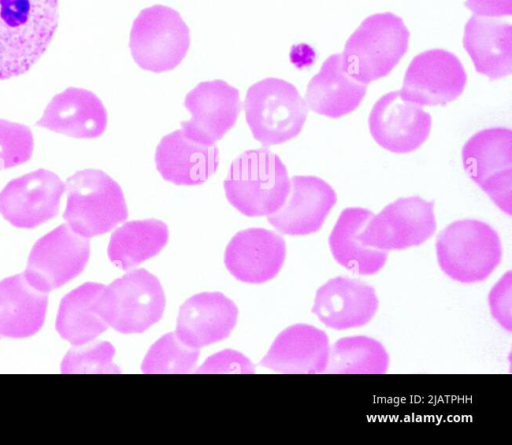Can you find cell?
Instances as JSON below:
<instances>
[{"label": "cell", "instance_id": "cell-20", "mask_svg": "<svg viewBox=\"0 0 512 445\" xmlns=\"http://www.w3.org/2000/svg\"><path fill=\"white\" fill-rule=\"evenodd\" d=\"M157 170L164 180L176 185L196 186L217 170L219 150L187 137L182 129L164 136L155 152Z\"/></svg>", "mask_w": 512, "mask_h": 445}, {"label": "cell", "instance_id": "cell-19", "mask_svg": "<svg viewBox=\"0 0 512 445\" xmlns=\"http://www.w3.org/2000/svg\"><path fill=\"white\" fill-rule=\"evenodd\" d=\"M237 315L236 305L222 293H199L180 307L175 332L184 343L200 349L227 338Z\"/></svg>", "mask_w": 512, "mask_h": 445}, {"label": "cell", "instance_id": "cell-34", "mask_svg": "<svg viewBox=\"0 0 512 445\" xmlns=\"http://www.w3.org/2000/svg\"><path fill=\"white\" fill-rule=\"evenodd\" d=\"M512 275L508 271L491 289L488 302L493 318L507 331L512 329L511 320Z\"/></svg>", "mask_w": 512, "mask_h": 445}, {"label": "cell", "instance_id": "cell-8", "mask_svg": "<svg viewBox=\"0 0 512 445\" xmlns=\"http://www.w3.org/2000/svg\"><path fill=\"white\" fill-rule=\"evenodd\" d=\"M189 46L188 26L168 6L145 8L133 22L129 48L136 64L144 70L161 73L176 68Z\"/></svg>", "mask_w": 512, "mask_h": 445}, {"label": "cell", "instance_id": "cell-7", "mask_svg": "<svg viewBox=\"0 0 512 445\" xmlns=\"http://www.w3.org/2000/svg\"><path fill=\"white\" fill-rule=\"evenodd\" d=\"M97 306L114 330L123 334L142 333L161 319L165 295L156 276L136 269L104 285Z\"/></svg>", "mask_w": 512, "mask_h": 445}, {"label": "cell", "instance_id": "cell-25", "mask_svg": "<svg viewBox=\"0 0 512 445\" xmlns=\"http://www.w3.org/2000/svg\"><path fill=\"white\" fill-rule=\"evenodd\" d=\"M372 216V211L365 208L344 209L328 239L334 259L359 275L376 274L388 258L387 251L366 246L359 239V233Z\"/></svg>", "mask_w": 512, "mask_h": 445}, {"label": "cell", "instance_id": "cell-30", "mask_svg": "<svg viewBox=\"0 0 512 445\" xmlns=\"http://www.w3.org/2000/svg\"><path fill=\"white\" fill-rule=\"evenodd\" d=\"M200 349L184 343L176 332L159 338L148 350L141 368L149 374H185L196 366Z\"/></svg>", "mask_w": 512, "mask_h": 445}, {"label": "cell", "instance_id": "cell-31", "mask_svg": "<svg viewBox=\"0 0 512 445\" xmlns=\"http://www.w3.org/2000/svg\"><path fill=\"white\" fill-rule=\"evenodd\" d=\"M115 349L107 341L74 345L64 356L61 372L117 374L120 368L113 362Z\"/></svg>", "mask_w": 512, "mask_h": 445}, {"label": "cell", "instance_id": "cell-26", "mask_svg": "<svg viewBox=\"0 0 512 445\" xmlns=\"http://www.w3.org/2000/svg\"><path fill=\"white\" fill-rule=\"evenodd\" d=\"M103 284L87 282L65 295L58 309L56 330L73 345L91 342L108 324L99 313L97 301Z\"/></svg>", "mask_w": 512, "mask_h": 445}, {"label": "cell", "instance_id": "cell-9", "mask_svg": "<svg viewBox=\"0 0 512 445\" xmlns=\"http://www.w3.org/2000/svg\"><path fill=\"white\" fill-rule=\"evenodd\" d=\"M434 203L418 196L399 198L368 220L359 233L369 247L404 250L426 242L436 231Z\"/></svg>", "mask_w": 512, "mask_h": 445}, {"label": "cell", "instance_id": "cell-6", "mask_svg": "<svg viewBox=\"0 0 512 445\" xmlns=\"http://www.w3.org/2000/svg\"><path fill=\"white\" fill-rule=\"evenodd\" d=\"M244 111L254 138L271 146L291 140L301 132L308 107L293 84L266 78L249 87Z\"/></svg>", "mask_w": 512, "mask_h": 445}, {"label": "cell", "instance_id": "cell-27", "mask_svg": "<svg viewBox=\"0 0 512 445\" xmlns=\"http://www.w3.org/2000/svg\"><path fill=\"white\" fill-rule=\"evenodd\" d=\"M168 238V227L160 220L129 221L112 233L108 257L115 266L129 270L156 256L167 244Z\"/></svg>", "mask_w": 512, "mask_h": 445}, {"label": "cell", "instance_id": "cell-12", "mask_svg": "<svg viewBox=\"0 0 512 445\" xmlns=\"http://www.w3.org/2000/svg\"><path fill=\"white\" fill-rule=\"evenodd\" d=\"M64 191L55 173L35 170L6 184L0 192V213L15 227L34 228L58 214Z\"/></svg>", "mask_w": 512, "mask_h": 445}, {"label": "cell", "instance_id": "cell-1", "mask_svg": "<svg viewBox=\"0 0 512 445\" xmlns=\"http://www.w3.org/2000/svg\"><path fill=\"white\" fill-rule=\"evenodd\" d=\"M59 23L58 0H0V80L30 70Z\"/></svg>", "mask_w": 512, "mask_h": 445}, {"label": "cell", "instance_id": "cell-22", "mask_svg": "<svg viewBox=\"0 0 512 445\" xmlns=\"http://www.w3.org/2000/svg\"><path fill=\"white\" fill-rule=\"evenodd\" d=\"M366 90V84L355 80L345 70L342 55L333 54L309 81L305 102L317 114L339 118L360 105Z\"/></svg>", "mask_w": 512, "mask_h": 445}, {"label": "cell", "instance_id": "cell-5", "mask_svg": "<svg viewBox=\"0 0 512 445\" xmlns=\"http://www.w3.org/2000/svg\"><path fill=\"white\" fill-rule=\"evenodd\" d=\"M65 190L67 205L63 218L83 237L107 233L128 217L120 185L101 170L76 172L67 179Z\"/></svg>", "mask_w": 512, "mask_h": 445}, {"label": "cell", "instance_id": "cell-15", "mask_svg": "<svg viewBox=\"0 0 512 445\" xmlns=\"http://www.w3.org/2000/svg\"><path fill=\"white\" fill-rule=\"evenodd\" d=\"M333 188L315 176H293L283 205L267 216L279 232L302 236L317 232L336 204Z\"/></svg>", "mask_w": 512, "mask_h": 445}, {"label": "cell", "instance_id": "cell-3", "mask_svg": "<svg viewBox=\"0 0 512 445\" xmlns=\"http://www.w3.org/2000/svg\"><path fill=\"white\" fill-rule=\"evenodd\" d=\"M409 31L393 13H377L363 20L346 41L342 55L345 70L368 85L387 76L408 49Z\"/></svg>", "mask_w": 512, "mask_h": 445}, {"label": "cell", "instance_id": "cell-14", "mask_svg": "<svg viewBox=\"0 0 512 445\" xmlns=\"http://www.w3.org/2000/svg\"><path fill=\"white\" fill-rule=\"evenodd\" d=\"M191 119L182 121L184 134L190 139L214 145L236 123L241 111L238 89L223 80L199 83L185 97Z\"/></svg>", "mask_w": 512, "mask_h": 445}, {"label": "cell", "instance_id": "cell-33", "mask_svg": "<svg viewBox=\"0 0 512 445\" xmlns=\"http://www.w3.org/2000/svg\"><path fill=\"white\" fill-rule=\"evenodd\" d=\"M254 365L242 353L234 350H224L210 356L195 372L205 374L255 372Z\"/></svg>", "mask_w": 512, "mask_h": 445}, {"label": "cell", "instance_id": "cell-16", "mask_svg": "<svg viewBox=\"0 0 512 445\" xmlns=\"http://www.w3.org/2000/svg\"><path fill=\"white\" fill-rule=\"evenodd\" d=\"M286 257L284 239L273 231L249 228L236 233L228 243L224 263L238 280L260 284L273 279Z\"/></svg>", "mask_w": 512, "mask_h": 445}, {"label": "cell", "instance_id": "cell-4", "mask_svg": "<svg viewBox=\"0 0 512 445\" xmlns=\"http://www.w3.org/2000/svg\"><path fill=\"white\" fill-rule=\"evenodd\" d=\"M436 255L441 270L461 283L488 278L502 258L498 233L487 223L464 219L445 227L436 239Z\"/></svg>", "mask_w": 512, "mask_h": 445}, {"label": "cell", "instance_id": "cell-24", "mask_svg": "<svg viewBox=\"0 0 512 445\" xmlns=\"http://www.w3.org/2000/svg\"><path fill=\"white\" fill-rule=\"evenodd\" d=\"M48 296L24 273L0 281V336L26 338L43 326Z\"/></svg>", "mask_w": 512, "mask_h": 445}, {"label": "cell", "instance_id": "cell-28", "mask_svg": "<svg viewBox=\"0 0 512 445\" xmlns=\"http://www.w3.org/2000/svg\"><path fill=\"white\" fill-rule=\"evenodd\" d=\"M462 163L479 186L512 170V131L497 127L477 132L462 148Z\"/></svg>", "mask_w": 512, "mask_h": 445}, {"label": "cell", "instance_id": "cell-36", "mask_svg": "<svg viewBox=\"0 0 512 445\" xmlns=\"http://www.w3.org/2000/svg\"><path fill=\"white\" fill-rule=\"evenodd\" d=\"M465 6L483 17H501L511 15L512 0H466Z\"/></svg>", "mask_w": 512, "mask_h": 445}, {"label": "cell", "instance_id": "cell-32", "mask_svg": "<svg viewBox=\"0 0 512 445\" xmlns=\"http://www.w3.org/2000/svg\"><path fill=\"white\" fill-rule=\"evenodd\" d=\"M33 147L29 127L0 119V170L27 162L32 156Z\"/></svg>", "mask_w": 512, "mask_h": 445}, {"label": "cell", "instance_id": "cell-2", "mask_svg": "<svg viewBox=\"0 0 512 445\" xmlns=\"http://www.w3.org/2000/svg\"><path fill=\"white\" fill-rule=\"evenodd\" d=\"M229 203L248 217L270 215L284 203L290 179L281 159L268 149L247 150L234 159L224 180Z\"/></svg>", "mask_w": 512, "mask_h": 445}, {"label": "cell", "instance_id": "cell-17", "mask_svg": "<svg viewBox=\"0 0 512 445\" xmlns=\"http://www.w3.org/2000/svg\"><path fill=\"white\" fill-rule=\"evenodd\" d=\"M374 288L357 279L338 276L320 286L311 311L327 327L345 330L364 326L377 312Z\"/></svg>", "mask_w": 512, "mask_h": 445}, {"label": "cell", "instance_id": "cell-23", "mask_svg": "<svg viewBox=\"0 0 512 445\" xmlns=\"http://www.w3.org/2000/svg\"><path fill=\"white\" fill-rule=\"evenodd\" d=\"M463 46L478 73L491 80L512 72V27L508 22L474 15L466 23Z\"/></svg>", "mask_w": 512, "mask_h": 445}, {"label": "cell", "instance_id": "cell-29", "mask_svg": "<svg viewBox=\"0 0 512 445\" xmlns=\"http://www.w3.org/2000/svg\"><path fill=\"white\" fill-rule=\"evenodd\" d=\"M389 367L385 347L368 336H350L338 339L329 351L325 373L383 374Z\"/></svg>", "mask_w": 512, "mask_h": 445}, {"label": "cell", "instance_id": "cell-18", "mask_svg": "<svg viewBox=\"0 0 512 445\" xmlns=\"http://www.w3.org/2000/svg\"><path fill=\"white\" fill-rule=\"evenodd\" d=\"M327 334L309 324H294L274 340L260 364L278 373H325L329 359Z\"/></svg>", "mask_w": 512, "mask_h": 445}, {"label": "cell", "instance_id": "cell-35", "mask_svg": "<svg viewBox=\"0 0 512 445\" xmlns=\"http://www.w3.org/2000/svg\"><path fill=\"white\" fill-rule=\"evenodd\" d=\"M480 187L503 212L511 215L512 170L487 180Z\"/></svg>", "mask_w": 512, "mask_h": 445}, {"label": "cell", "instance_id": "cell-11", "mask_svg": "<svg viewBox=\"0 0 512 445\" xmlns=\"http://www.w3.org/2000/svg\"><path fill=\"white\" fill-rule=\"evenodd\" d=\"M466 82L465 69L456 55L432 49L412 59L399 92L405 100L421 106L445 105L462 94Z\"/></svg>", "mask_w": 512, "mask_h": 445}, {"label": "cell", "instance_id": "cell-10", "mask_svg": "<svg viewBox=\"0 0 512 445\" xmlns=\"http://www.w3.org/2000/svg\"><path fill=\"white\" fill-rule=\"evenodd\" d=\"M89 256L88 238L62 224L34 244L24 275L34 287L47 293L79 275Z\"/></svg>", "mask_w": 512, "mask_h": 445}, {"label": "cell", "instance_id": "cell-21", "mask_svg": "<svg viewBox=\"0 0 512 445\" xmlns=\"http://www.w3.org/2000/svg\"><path fill=\"white\" fill-rule=\"evenodd\" d=\"M107 111L91 91L69 87L55 95L37 126L78 139L97 138L107 127Z\"/></svg>", "mask_w": 512, "mask_h": 445}, {"label": "cell", "instance_id": "cell-13", "mask_svg": "<svg viewBox=\"0 0 512 445\" xmlns=\"http://www.w3.org/2000/svg\"><path fill=\"white\" fill-rule=\"evenodd\" d=\"M368 123L373 139L382 148L393 153H409L427 140L432 119L421 105L393 91L376 101Z\"/></svg>", "mask_w": 512, "mask_h": 445}]
</instances>
